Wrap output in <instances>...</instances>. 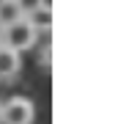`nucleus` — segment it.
Listing matches in <instances>:
<instances>
[{
    "label": "nucleus",
    "instance_id": "nucleus-5",
    "mask_svg": "<svg viewBox=\"0 0 132 124\" xmlns=\"http://www.w3.org/2000/svg\"><path fill=\"white\" fill-rule=\"evenodd\" d=\"M19 17H25V14H22V8H19L16 0H0V28L19 19Z\"/></svg>",
    "mask_w": 132,
    "mask_h": 124
},
{
    "label": "nucleus",
    "instance_id": "nucleus-6",
    "mask_svg": "<svg viewBox=\"0 0 132 124\" xmlns=\"http://www.w3.org/2000/svg\"><path fill=\"white\" fill-rule=\"evenodd\" d=\"M16 3L22 8V14H30V11H36L39 6H44V0H16Z\"/></svg>",
    "mask_w": 132,
    "mask_h": 124
},
{
    "label": "nucleus",
    "instance_id": "nucleus-2",
    "mask_svg": "<svg viewBox=\"0 0 132 124\" xmlns=\"http://www.w3.org/2000/svg\"><path fill=\"white\" fill-rule=\"evenodd\" d=\"M0 121L6 124H30L33 121V102L25 97H14L0 105Z\"/></svg>",
    "mask_w": 132,
    "mask_h": 124
},
{
    "label": "nucleus",
    "instance_id": "nucleus-3",
    "mask_svg": "<svg viewBox=\"0 0 132 124\" xmlns=\"http://www.w3.org/2000/svg\"><path fill=\"white\" fill-rule=\"evenodd\" d=\"M22 69V58L19 52L6 44H0V80H14Z\"/></svg>",
    "mask_w": 132,
    "mask_h": 124
},
{
    "label": "nucleus",
    "instance_id": "nucleus-4",
    "mask_svg": "<svg viewBox=\"0 0 132 124\" xmlns=\"http://www.w3.org/2000/svg\"><path fill=\"white\" fill-rule=\"evenodd\" d=\"M25 17L33 22L36 30H50L52 28V8H47V6H39L36 11H30V14H25Z\"/></svg>",
    "mask_w": 132,
    "mask_h": 124
},
{
    "label": "nucleus",
    "instance_id": "nucleus-1",
    "mask_svg": "<svg viewBox=\"0 0 132 124\" xmlns=\"http://www.w3.org/2000/svg\"><path fill=\"white\" fill-rule=\"evenodd\" d=\"M36 36H39V30L33 28V22L28 17H19V19H14V22L0 28V44H6V47L16 50V52L30 50L36 44Z\"/></svg>",
    "mask_w": 132,
    "mask_h": 124
}]
</instances>
